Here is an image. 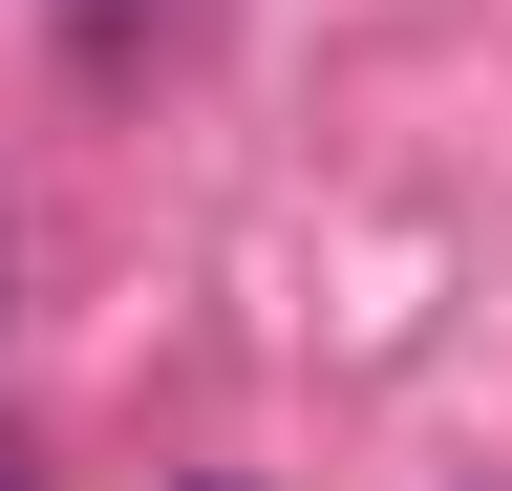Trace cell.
<instances>
[{"instance_id": "6da1fadb", "label": "cell", "mask_w": 512, "mask_h": 491, "mask_svg": "<svg viewBox=\"0 0 512 491\" xmlns=\"http://www.w3.org/2000/svg\"><path fill=\"white\" fill-rule=\"evenodd\" d=\"M0 491H22V449H0Z\"/></svg>"}]
</instances>
